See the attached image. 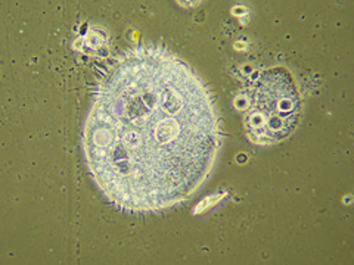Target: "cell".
I'll return each mask as SVG.
<instances>
[{
    "mask_svg": "<svg viewBox=\"0 0 354 265\" xmlns=\"http://www.w3.org/2000/svg\"><path fill=\"white\" fill-rule=\"evenodd\" d=\"M243 130L254 145H278L300 124L303 104L295 77L285 66L260 72L243 97Z\"/></svg>",
    "mask_w": 354,
    "mask_h": 265,
    "instance_id": "2",
    "label": "cell"
},
{
    "mask_svg": "<svg viewBox=\"0 0 354 265\" xmlns=\"http://www.w3.org/2000/svg\"><path fill=\"white\" fill-rule=\"evenodd\" d=\"M220 146L212 90L162 44L123 50L97 79L83 153L97 189L121 211L161 213L185 202L213 171Z\"/></svg>",
    "mask_w": 354,
    "mask_h": 265,
    "instance_id": "1",
    "label": "cell"
}]
</instances>
